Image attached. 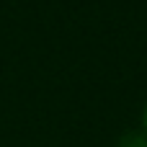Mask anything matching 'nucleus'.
<instances>
[{
	"mask_svg": "<svg viewBox=\"0 0 147 147\" xmlns=\"http://www.w3.org/2000/svg\"><path fill=\"white\" fill-rule=\"evenodd\" d=\"M116 147H147V140L140 129H132V132H127V134L119 137V145Z\"/></svg>",
	"mask_w": 147,
	"mask_h": 147,
	"instance_id": "nucleus-1",
	"label": "nucleus"
},
{
	"mask_svg": "<svg viewBox=\"0 0 147 147\" xmlns=\"http://www.w3.org/2000/svg\"><path fill=\"white\" fill-rule=\"evenodd\" d=\"M142 134H145V140H147V103L142 106V114H140V127H137Z\"/></svg>",
	"mask_w": 147,
	"mask_h": 147,
	"instance_id": "nucleus-2",
	"label": "nucleus"
}]
</instances>
